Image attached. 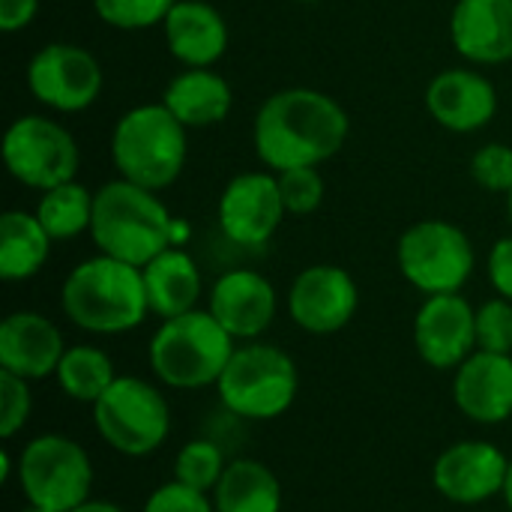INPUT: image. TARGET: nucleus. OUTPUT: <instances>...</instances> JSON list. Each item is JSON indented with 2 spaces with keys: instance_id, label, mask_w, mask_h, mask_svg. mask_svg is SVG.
<instances>
[{
  "instance_id": "f257e3e1",
  "label": "nucleus",
  "mask_w": 512,
  "mask_h": 512,
  "mask_svg": "<svg viewBox=\"0 0 512 512\" xmlns=\"http://www.w3.org/2000/svg\"><path fill=\"white\" fill-rule=\"evenodd\" d=\"M348 138V114L336 99L309 87L273 93L255 114L252 141L258 159L279 171L315 168L336 156Z\"/></svg>"
},
{
  "instance_id": "f03ea898",
  "label": "nucleus",
  "mask_w": 512,
  "mask_h": 512,
  "mask_svg": "<svg viewBox=\"0 0 512 512\" xmlns=\"http://www.w3.org/2000/svg\"><path fill=\"white\" fill-rule=\"evenodd\" d=\"M63 315L96 336L129 333L144 324L150 303L144 270L111 255L81 261L60 288Z\"/></svg>"
},
{
  "instance_id": "7ed1b4c3",
  "label": "nucleus",
  "mask_w": 512,
  "mask_h": 512,
  "mask_svg": "<svg viewBox=\"0 0 512 512\" xmlns=\"http://www.w3.org/2000/svg\"><path fill=\"white\" fill-rule=\"evenodd\" d=\"M174 219L153 189L111 180L93 195L90 237L102 255L147 267L174 243Z\"/></svg>"
},
{
  "instance_id": "20e7f679",
  "label": "nucleus",
  "mask_w": 512,
  "mask_h": 512,
  "mask_svg": "<svg viewBox=\"0 0 512 512\" xmlns=\"http://www.w3.org/2000/svg\"><path fill=\"white\" fill-rule=\"evenodd\" d=\"M234 336L213 318L210 309H192L165 318L150 339V369L174 390L216 387L234 357Z\"/></svg>"
},
{
  "instance_id": "39448f33",
  "label": "nucleus",
  "mask_w": 512,
  "mask_h": 512,
  "mask_svg": "<svg viewBox=\"0 0 512 512\" xmlns=\"http://www.w3.org/2000/svg\"><path fill=\"white\" fill-rule=\"evenodd\" d=\"M111 159L123 180L159 192L171 186L186 165V126L162 102L138 105L117 120Z\"/></svg>"
},
{
  "instance_id": "423d86ee",
  "label": "nucleus",
  "mask_w": 512,
  "mask_h": 512,
  "mask_svg": "<svg viewBox=\"0 0 512 512\" xmlns=\"http://www.w3.org/2000/svg\"><path fill=\"white\" fill-rule=\"evenodd\" d=\"M297 390V363L282 348L267 342L240 345L216 384L225 411L249 423L282 417L294 405Z\"/></svg>"
},
{
  "instance_id": "0eeeda50",
  "label": "nucleus",
  "mask_w": 512,
  "mask_h": 512,
  "mask_svg": "<svg viewBox=\"0 0 512 512\" xmlns=\"http://www.w3.org/2000/svg\"><path fill=\"white\" fill-rule=\"evenodd\" d=\"M93 423L111 450L129 459H141L168 441L171 408L162 390L150 381L120 375L93 405Z\"/></svg>"
},
{
  "instance_id": "6e6552de",
  "label": "nucleus",
  "mask_w": 512,
  "mask_h": 512,
  "mask_svg": "<svg viewBox=\"0 0 512 512\" xmlns=\"http://www.w3.org/2000/svg\"><path fill=\"white\" fill-rule=\"evenodd\" d=\"M18 486L33 507L72 512L90 501L93 462L87 450L66 435H39L24 444L15 462Z\"/></svg>"
},
{
  "instance_id": "1a4fd4ad",
  "label": "nucleus",
  "mask_w": 512,
  "mask_h": 512,
  "mask_svg": "<svg viewBox=\"0 0 512 512\" xmlns=\"http://www.w3.org/2000/svg\"><path fill=\"white\" fill-rule=\"evenodd\" d=\"M396 261L402 276L426 297L459 294L474 273V246L459 225L426 219L399 237Z\"/></svg>"
},
{
  "instance_id": "9d476101",
  "label": "nucleus",
  "mask_w": 512,
  "mask_h": 512,
  "mask_svg": "<svg viewBox=\"0 0 512 512\" xmlns=\"http://www.w3.org/2000/svg\"><path fill=\"white\" fill-rule=\"evenodd\" d=\"M3 162L9 174L39 192L75 180L78 171V144L69 129L60 123L30 114L18 117L3 138Z\"/></svg>"
},
{
  "instance_id": "9b49d317",
  "label": "nucleus",
  "mask_w": 512,
  "mask_h": 512,
  "mask_svg": "<svg viewBox=\"0 0 512 512\" xmlns=\"http://www.w3.org/2000/svg\"><path fill=\"white\" fill-rule=\"evenodd\" d=\"M27 87L54 111H84L102 93V66L81 45L51 42L33 54L27 66Z\"/></svg>"
},
{
  "instance_id": "f8f14e48",
  "label": "nucleus",
  "mask_w": 512,
  "mask_h": 512,
  "mask_svg": "<svg viewBox=\"0 0 512 512\" xmlns=\"http://www.w3.org/2000/svg\"><path fill=\"white\" fill-rule=\"evenodd\" d=\"M357 309H360V288L354 276L336 264L306 267L288 291L291 321L312 336L339 333L342 327L351 324Z\"/></svg>"
},
{
  "instance_id": "ddd939ff",
  "label": "nucleus",
  "mask_w": 512,
  "mask_h": 512,
  "mask_svg": "<svg viewBox=\"0 0 512 512\" xmlns=\"http://www.w3.org/2000/svg\"><path fill=\"white\" fill-rule=\"evenodd\" d=\"M510 462L507 453L489 441H459L438 456L432 483L450 504L477 507L504 495Z\"/></svg>"
},
{
  "instance_id": "4468645a",
  "label": "nucleus",
  "mask_w": 512,
  "mask_h": 512,
  "mask_svg": "<svg viewBox=\"0 0 512 512\" xmlns=\"http://www.w3.org/2000/svg\"><path fill=\"white\" fill-rule=\"evenodd\" d=\"M285 204L279 180L264 171H249L234 177L219 198V228L222 234L246 249L264 246L285 219Z\"/></svg>"
},
{
  "instance_id": "2eb2a0df",
  "label": "nucleus",
  "mask_w": 512,
  "mask_h": 512,
  "mask_svg": "<svg viewBox=\"0 0 512 512\" xmlns=\"http://www.w3.org/2000/svg\"><path fill=\"white\" fill-rule=\"evenodd\" d=\"M414 345L426 366L459 369L477 351V309L462 294L426 297L414 318Z\"/></svg>"
},
{
  "instance_id": "dca6fc26",
  "label": "nucleus",
  "mask_w": 512,
  "mask_h": 512,
  "mask_svg": "<svg viewBox=\"0 0 512 512\" xmlns=\"http://www.w3.org/2000/svg\"><path fill=\"white\" fill-rule=\"evenodd\" d=\"M456 408L480 423L498 426L512 417V354L474 351L453 378Z\"/></svg>"
},
{
  "instance_id": "f3484780",
  "label": "nucleus",
  "mask_w": 512,
  "mask_h": 512,
  "mask_svg": "<svg viewBox=\"0 0 512 512\" xmlns=\"http://www.w3.org/2000/svg\"><path fill=\"white\" fill-rule=\"evenodd\" d=\"M213 318L243 342H255L276 318V288L255 270H228L210 288Z\"/></svg>"
},
{
  "instance_id": "a211bd4d",
  "label": "nucleus",
  "mask_w": 512,
  "mask_h": 512,
  "mask_svg": "<svg viewBox=\"0 0 512 512\" xmlns=\"http://www.w3.org/2000/svg\"><path fill=\"white\" fill-rule=\"evenodd\" d=\"M66 354L63 336L54 321L39 312H12L0 324V369L42 381L57 372Z\"/></svg>"
},
{
  "instance_id": "6ab92c4d",
  "label": "nucleus",
  "mask_w": 512,
  "mask_h": 512,
  "mask_svg": "<svg viewBox=\"0 0 512 512\" xmlns=\"http://www.w3.org/2000/svg\"><path fill=\"white\" fill-rule=\"evenodd\" d=\"M429 114L450 132H477L498 111L495 84L471 69H444L426 90Z\"/></svg>"
},
{
  "instance_id": "aec40b11",
  "label": "nucleus",
  "mask_w": 512,
  "mask_h": 512,
  "mask_svg": "<svg viewBox=\"0 0 512 512\" xmlns=\"http://www.w3.org/2000/svg\"><path fill=\"white\" fill-rule=\"evenodd\" d=\"M450 36L462 57L495 66L512 60V0H459Z\"/></svg>"
},
{
  "instance_id": "412c9836",
  "label": "nucleus",
  "mask_w": 512,
  "mask_h": 512,
  "mask_svg": "<svg viewBox=\"0 0 512 512\" xmlns=\"http://www.w3.org/2000/svg\"><path fill=\"white\" fill-rule=\"evenodd\" d=\"M162 27L171 54L186 66H210L228 48V24L204 0H177Z\"/></svg>"
},
{
  "instance_id": "4be33fe9",
  "label": "nucleus",
  "mask_w": 512,
  "mask_h": 512,
  "mask_svg": "<svg viewBox=\"0 0 512 512\" xmlns=\"http://www.w3.org/2000/svg\"><path fill=\"white\" fill-rule=\"evenodd\" d=\"M231 84L210 66H189L162 93V105L189 129L216 126L231 111Z\"/></svg>"
},
{
  "instance_id": "5701e85b",
  "label": "nucleus",
  "mask_w": 512,
  "mask_h": 512,
  "mask_svg": "<svg viewBox=\"0 0 512 512\" xmlns=\"http://www.w3.org/2000/svg\"><path fill=\"white\" fill-rule=\"evenodd\" d=\"M141 270H144V288L153 315L165 321L195 309L201 297V273L183 249L171 246Z\"/></svg>"
},
{
  "instance_id": "b1692460",
  "label": "nucleus",
  "mask_w": 512,
  "mask_h": 512,
  "mask_svg": "<svg viewBox=\"0 0 512 512\" xmlns=\"http://www.w3.org/2000/svg\"><path fill=\"white\" fill-rule=\"evenodd\" d=\"M216 512H282V483L258 459L228 462L213 489Z\"/></svg>"
},
{
  "instance_id": "393cba45",
  "label": "nucleus",
  "mask_w": 512,
  "mask_h": 512,
  "mask_svg": "<svg viewBox=\"0 0 512 512\" xmlns=\"http://www.w3.org/2000/svg\"><path fill=\"white\" fill-rule=\"evenodd\" d=\"M51 237L36 219V213L9 210L0 219V276L6 282H24L36 276L48 255H51Z\"/></svg>"
},
{
  "instance_id": "a878e982",
  "label": "nucleus",
  "mask_w": 512,
  "mask_h": 512,
  "mask_svg": "<svg viewBox=\"0 0 512 512\" xmlns=\"http://www.w3.org/2000/svg\"><path fill=\"white\" fill-rule=\"evenodd\" d=\"M54 378L72 402L96 405L120 375L114 372V363L102 348L72 345V348H66Z\"/></svg>"
},
{
  "instance_id": "bb28decb",
  "label": "nucleus",
  "mask_w": 512,
  "mask_h": 512,
  "mask_svg": "<svg viewBox=\"0 0 512 512\" xmlns=\"http://www.w3.org/2000/svg\"><path fill=\"white\" fill-rule=\"evenodd\" d=\"M36 219L51 240H72L81 231H90L93 222V192L75 180L48 189L39 198Z\"/></svg>"
},
{
  "instance_id": "cd10ccee",
  "label": "nucleus",
  "mask_w": 512,
  "mask_h": 512,
  "mask_svg": "<svg viewBox=\"0 0 512 512\" xmlns=\"http://www.w3.org/2000/svg\"><path fill=\"white\" fill-rule=\"evenodd\" d=\"M225 468H228V462H225L222 447L210 438H195V441L180 447V453L174 459V480L183 486H192L198 492L213 495Z\"/></svg>"
},
{
  "instance_id": "c85d7f7f",
  "label": "nucleus",
  "mask_w": 512,
  "mask_h": 512,
  "mask_svg": "<svg viewBox=\"0 0 512 512\" xmlns=\"http://www.w3.org/2000/svg\"><path fill=\"white\" fill-rule=\"evenodd\" d=\"M177 0H93L96 15L117 30H144L162 24Z\"/></svg>"
},
{
  "instance_id": "c756f323",
  "label": "nucleus",
  "mask_w": 512,
  "mask_h": 512,
  "mask_svg": "<svg viewBox=\"0 0 512 512\" xmlns=\"http://www.w3.org/2000/svg\"><path fill=\"white\" fill-rule=\"evenodd\" d=\"M282 204L291 216H309L324 201V180L315 168H288L276 174Z\"/></svg>"
},
{
  "instance_id": "7c9ffc66",
  "label": "nucleus",
  "mask_w": 512,
  "mask_h": 512,
  "mask_svg": "<svg viewBox=\"0 0 512 512\" xmlns=\"http://www.w3.org/2000/svg\"><path fill=\"white\" fill-rule=\"evenodd\" d=\"M33 411V396H30V381L0 369V438L9 441L15 438Z\"/></svg>"
},
{
  "instance_id": "2f4dec72",
  "label": "nucleus",
  "mask_w": 512,
  "mask_h": 512,
  "mask_svg": "<svg viewBox=\"0 0 512 512\" xmlns=\"http://www.w3.org/2000/svg\"><path fill=\"white\" fill-rule=\"evenodd\" d=\"M477 348L512 354V300H489L477 309Z\"/></svg>"
},
{
  "instance_id": "473e14b6",
  "label": "nucleus",
  "mask_w": 512,
  "mask_h": 512,
  "mask_svg": "<svg viewBox=\"0 0 512 512\" xmlns=\"http://www.w3.org/2000/svg\"><path fill=\"white\" fill-rule=\"evenodd\" d=\"M471 177L489 192H510L512 189V147L507 144H486L471 159Z\"/></svg>"
},
{
  "instance_id": "72a5a7b5",
  "label": "nucleus",
  "mask_w": 512,
  "mask_h": 512,
  "mask_svg": "<svg viewBox=\"0 0 512 512\" xmlns=\"http://www.w3.org/2000/svg\"><path fill=\"white\" fill-rule=\"evenodd\" d=\"M144 512H216V507H213V495L171 480L156 492H150V498L144 501Z\"/></svg>"
},
{
  "instance_id": "f704fd0d",
  "label": "nucleus",
  "mask_w": 512,
  "mask_h": 512,
  "mask_svg": "<svg viewBox=\"0 0 512 512\" xmlns=\"http://www.w3.org/2000/svg\"><path fill=\"white\" fill-rule=\"evenodd\" d=\"M489 279L495 291L512 300V237H501L489 252Z\"/></svg>"
},
{
  "instance_id": "c9c22d12",
  "label": "nucleus",
  "mask_w": 512,
  "mask_h": 512,
  "mask_svg": "<svg viewBox=\"0 0 512 512\" xmlns=\"http://www.w3.org/2000/svg\"><path fill=\"white\" fill-rule=\"evenodd\" d=\"M39 0H0V30L15 33L24 30L36 18Z\"/></svg>"
},
{
  "instance_id": "e433bc0d",
  "label": "nucleus",
  "mask_w": 512,
  "mask_h": 512,
  "mask_svg": "<svg viewBox=\"0 0 512 512\" xmlns=\"http://www.w3.org/2000/svg\"><path fill=\"white\" fill-rule=\"evenodd\" d=\"M72 512H126L123 507H117V504H111V501H84L81 507H75Z\"/></svg>"
},
{
  "instance_id": "4c0bfd02",
  "label": "nucleus",
  "mask_w": 512,
  "mask_h": 512,
  "mask_svg": "<svg viewBox=\"0 0 512 512\" xmlns=\"http://www.w3.org/2000/svg\"><path fill=\"white\" fill-rule=\"evenodd\" d=\"M504 501L512 512V462H510V474H507V486H504Z\"/></svg>"
},
{
  "instance_id": "58836bf2",
  "label": "nucleus",
  "mask_w": 512,
  "mask_h": 512,
  "mask_svg": "<svg viewBox=\"0 0 512 512\" xmlns=\"http://www.w3.org/2000/svg\"><path fill=\"white\" fill-rule=\"evenodd\" d=\"M21 512H54V510H45V507H33V504H27Z\"/></svg>"
},
{
  "instance_id": "ea45409f",
  "label": "nucleus",
  "mask_w": 512,
  "mask_h": 512,
  "mask_svg": "<svg viewBox=\"0 0 512 512\" xmlns=\"http://www.w3.org/2000/svg\"><path fill=\"white\" fill-rule=\"evenodd\" d=\"M507 204H510V219H512V189L507 192Z\"/></svg>"
},
{
  "instance_id": "a19ab883",
  "label": "nucleus",
  "mask_w": 512,
  "mask_h": 512,
  "mask_svg": "<svg viewBox=\"0 0 512 512\" xmlns=\"http://www.w3.org/2000/svg\"><path fill=\"white\" fill-rule=\"evenodd\" d=\"M297 3H318V0H297Z\"/></svg>"
}]
</instances>
